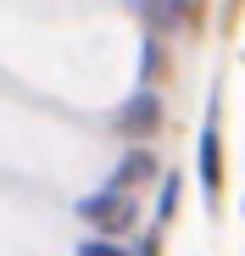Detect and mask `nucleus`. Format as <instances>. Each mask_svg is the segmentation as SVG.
<instances>
[{
    "instance_id": "f257e3e1",
    "label": "nucleus",
    "mask_w": 245,
    "mask_h": 256,
    "mask_svg": "<svg viewBox=\"0 0 245 256\" xmlns=\"http://www.w3.org/2000/svg\"><path fill=\"white\" fill-rule=\"evenodd\" d=\"M84 218L100 223V228H128L134 223V200L128 195H90L84 200Z\"/></svg>"
},
{
    "instance_id": "f03ea898",
    "label": "nucleus",
    "mask_w": 245,
    "mask_h": 256,
    "mask_svg": "<svg viewBox=\"0 0 245 256\" xmlns=\"http://www.w3.org/2000/svg\"><path fill=\"white\" fill-rule=\"evenodd\" d=\"M156 117H162L156 95H140L128 112H117V128H122V134H145V128H156Z\"/></svg>"
},
{
    "instance_id": "20e7f679",
    "label": "nucleus",
    "mask_w": 245,
    "mask_h": 256,
    "mask_svg": "<svg viewBox=\"0 0 245 256\" xmlns=\"http://www.w3.org/2000/svg\"><path fill=\"white\" fill-rule=\"evenodd\" d=\"M84 256H117V250H112V245H90Z\"/></svg>"
},
{
    "instance_id": "7ed1b4c3",
    "label": "nucleus",
    "mask_w": 245,
    "mask_h": 256,
    "mask_svg": "<svg viewBox=\"0 0 245 256\" xmlns=\"http://www.w3.org/2000/svg\"><path fill=\"white\" fill-rule=\"evenodd\" d=\"M150 173H156V162H150V156H128V162L117 167V190H134V184L150 178Z\"/></svg>"
}]
</instances>
